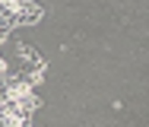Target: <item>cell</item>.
Instances as JSON below:
<instances>
[{"label":"cell","mask_w":149,"mask_h":127,"mask_svg":"<svg viewBox=\"0 0 149 127\" xmlns=\"http://www.w3.org/2000/svg\"><path fill=\"white\" fill-rule=\"evenodd\" d=\"M13 10H16L19 26H35V22H41V16H45V10H41L38 3H32V0H13Z\"/></svg>","instance_id":"cell-1"},{"label":"cell","mask_w":149,"mask_h":127,"mask_svg":"<svg viewBox=\"0 0 149 127\" xmlns=\"http://www.w3.org/2000/svg\"><path fill=\"white\" fill-rule=\"evenodd\" d=\"M16 57L26 63V67H32V63H38V61H41V54H38L32 45H16Z\"/></svg>","instance_id":"cell-2"},{"label":"cell","mask_w":149,"mask_h":127,"mask_svg":"<svg viewBox=\"0 0 149 127\" xmlns=\"http://www.w3.org/2000/svg\"><path fill=\"white\" fill-rule=\"evenodd\" d=\"M3 76H10V73H6V61L0 57V80H3Z\"/></svg>","instance_id":"cell-3"}]
</instances>
